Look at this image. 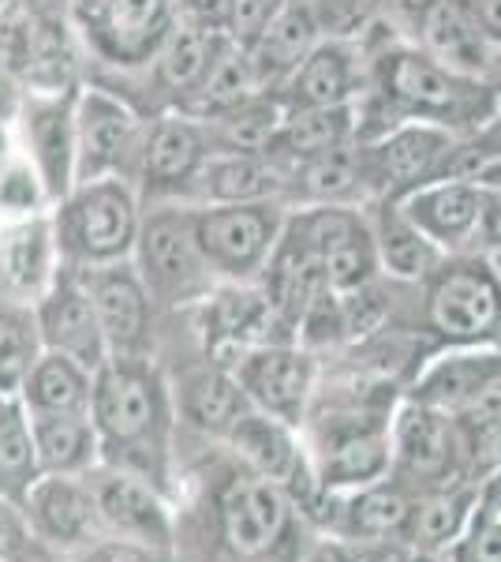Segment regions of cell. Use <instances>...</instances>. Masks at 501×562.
I'll list each match as a JSON object with an SVG mask.
<instances>
[{
  "label": "cell",
  "instance_id": "obj_1",
  "mask_svg": "<svg viewBox=\"0 0 501 562\" xmlns=\"http://www.w3.org/2000/svg\"><path fill=\"white\" fill-rule=\"evenodd\" d=\"M367 49V45H363ZM405 121L471 135L490 121V83L457 76L419 42H382L367 49V90L355 102V143L386 135Z\"/></svg>",
  "mask_w": 501,
  "mask_h": 562
},
{
  "label": "cell",
  "instance_id": "obj_2",
  "mask_svg": "<svg viewBox=\"0 0 501 562\" xmlns=\"http://www.w3.org/2000/svg\"><path fill=\"white\" fill-rule=\"evenodd\" d=\"M90 424L102 461L161 484L172 431V397L150 360L109 357L90 383Z\"/></svg>",
  "mask_w": 501,
  "mask_h": 562
},
{
  "label": "cell",
  "instance_id": "obj_3",
  "mask_svg": "<svg viewBox=\"0 0 501 562\" xmlns=\"http://www.w3.org/2000/svg\"><path fill=\"white\" fill-rule=\"evenodd\" d=\"M143 222V199L127 180H87L49 206L60 267L94 270L127 262Z\"/></svg>",
  "mask_w": 501,
  "mask_h": 562
},
{
  "label": "cell",
  "instance_id": "obj_4",
  "mask_svg": "<svg viewBox=\"0 0 501 562\" xmlns=\"http://www.w3.org/2000/svg\"><path fill=\"white\" fill-rule=\"evenodd\" d=\"M132 267L139 270L153 307H184L217 289L209 262L195 240V203H143Z\"/></svg>",
  "mask_w": 501,
  "mask_h": 562
},
{
  "label": "cell",
  "instance_id": "obj_5",
  "mask_svg": "<svg viewBox=\"0 0 501 562\" xmlns=\"http://www.w3.org/2000/svg\"><path fill=\"white\" fill-rule=\"evenodd\" d=\"M426 289V326L449 346H501V278L487 256L453 251L431 278Z\"/></svg>",
  "mask_w": 501,
  "mask_h": 562
},
{
  "label": "cell",
  "instance_id": "obj_6",
  "mask_svg": "<svg viewBox=\"0 0 501 562\" xmlns=\"http://www.w3.org/2000/svg\"><path fill=\"white\" fill-rule=\"evenodd\" d=\"M177 23L172 0H76L71 26L83 45V57L109 76L150 68L161 42Z\"/></svg>",
  "mask_w": 501,
  "mask_h": 562
},
{
  "label": "cell",
  "instance_id": "obj_7",
  "mask_svg": "<svg viewBox=\"0 0 501 562\" xmlns=\"http://www.w3.org/2000/svg\"><path fill=\"white\" fill-rule=\"evenodd\" d=\"M288 222V206L281 199L262 203H209L195 206V240L214 278L232 285L262 278Z\"/></svg>",
  "mask_w": 501,
  "mask_h": 562
},
{
  "label": "cell",
  "instance_id": "obj_8",
  "mask_svg": "<svg viewBox=\"0 0 501 562\" xmlns=\"http://www.w3.org/2000/svg\"><path fill=\"white\" fill-rule=\"evenodd\" d=\"M147 116L113 90L87 83L76 94V184L127 180L135 188Z\"/></svg>",
  "mask_w": 501,
  "mask_h": 562
},
{
  "label": "cell",
  "instance_id": "obj_9",
  "mask_svg": "<svg viewBox=\"0 0 501 562\" xmlns=\"http://www.w3.org/2000/svg\"><path fill=\"white\" fill-rule=\"evenodd\" d=\"M460 135L439 128V124L405 121L389 128L378 139L360 143L363 180H367V203L371 199H394L400 203L415 188L445 180L453 169Z\"/></svg>",
  "mask_w": 501,
  "mask_h": 562
},
{
  "label": "cell",
  "instance_id": "obj_10",
  "mask_svg": "<svg viewBox=\"0 0 501 562\" xmlns=\"http://www.w3.org/2000/svg\"><path fill=\"white\" fill-rule=\"evenodd\" d=\"M288 225L315 251L333 293H355L378 281V248L363 206H299L288 211Z\"/></svg>",
  "mask_w": 501,
  "mask_h": 562
},
{
  "label": "cell",
  "instance_id": "obj_11",
  "mask_svg": "<svg viewBox=\"0 0 501 562\" xmlns=\"http://www.w3.org/2000/svg\"><path fill=\"white\" fill-rule=\"evenodd\" d=\"M83 87V83H79ZM79 87L57 94L26 90L12 124L20 128V154L45 184L49 203H57L76 188V94Z\"/></svg>",
  "mask_w": 501,
  "mask_h": 562
},
{
  "label": "cell",
  "instance_id": "obj_12",
  "mask_svg": "<svg viewBox=\"0 0 501 562\" xmlns=\"http://www.w3.org/2000/svg\"><path fill=\"white\" fill-rule=\"evenodd\" d=\"M206 158L209 139L195 116H184L177 109L147 116L139 169H135V192H139L143 203H169V199L187 203V192Z\"/></svg>",
  "mask_w": 501,
  "mask_h": 562
},
{
  "label": "cell",
  "instance_id": "obj_13",
  "mask_svg": "<svg viewBox=\"0 0 501 562\" xmlns=\"http://www.w3.org/2000/svg\"><path fill=\"white\" fill-rule=\"evenodd\" d=\"M90 301H94L98 323H102L109 357H135L150 360L153 346V301L143 285L139 270L127 262L113 267L79 270Z\"/></svg>",
  "mask_w": 501,
  "mask_h": 562
},
{
  "label": "cell",
  "instance_id": "obj_14",
  "mask_svg": "<svg viewBox=\"0 0 501 562\" xmlns=\"http://www.w3.org/2000/svg\"><path fill=\"white\" fill-rule=\"evenodd\" d=\"M232 375L240 379L251 409L273 416V420L296 428L307 413L315 390V360L307 349L266 341L243 352L232 364Z\"/></svg>",
  "mask_w": 501,
  "mask_h": 562
},
{
  "label": "cell",
  "instance_id": "obj_15",
  "mask_svg": "<svg viewBox=\"0 0 501 562\" xmlns=\"http://www.w3.org/2000/svg\"><path fill=\"white\" fill-rule=\"evenodd\" d=\"M34 319H38L45 352H60L87 371H98L109 360L102 323H98L94 301H90L79 270L60 267L53 285L34 301Z\"/></svg>",
  "mask_w": 501,
  "mask_h": 562
},
{
  "label": "cell",
  "instance_id": "obj_16",
  "mask_svg": "<svg viewBox=\"0 0 501 562\" xmlns=\"http://www.w3.org/2000/svg\"><path fill=\"white\" fill-rule=\"evenodd\" d=\"M363 90H367V49H363V42L326 34L273 98L288 113V109L355 105Z\"/></svg>",
  "mask_w": 501,
  "mask_h": 562
},
{
  "label": "cell",
  "instance_id": "obj_17",
  "mask_svg": "<svg viewBox=\"0 0 501 562\" xmlns=\"http://www.w3.org/2000/svg\"><path fill=\"white\" fill-rule=\"evenodd\" d=\"M293 525V495L273 480L236 476L221 498V529L240 559H262L285 540Z\"/></svg>",
  "mask_w": 501,
  "mask_h": 562
},
{
  "label": "cell",
  "instance_id": "obj_18",
  "mask_svg": "<svg viewBox=\"0 0 501 562\" xmlns=\"http://www.w3.org/2000/svg\"><path fill=\"white\" fill-rule=\"evenodd\" d=\"M482 203H487V188L476 177H445L400 199V211L426 240L439 244L445 256H453V251H468L476 244Z\"/></svg>",
  "mask_w": 501,
  "mask_h": 562
},
{
  "label": "cell",
  "instance_id": "obj_19",
  "mask_svg": "<svg viewBox=\"0 0 501 562\" xmlns=\"http://www.w3.org/2000/svg\"><path fill=\"white\" fill-rule=\"evenodd\" d=\"M457 428L449 413L419 402H408L397 413L394 435H389V465H397L400 480L442 484L457 469Z\"/></svg>",
  "mask_w": 501,
  "mask_h": 562
},
{
  "label": "cell",
  "instance_id": "obj_20",
  "mask_svg": "<svg viewBox=\"0 0 501 562\" xmlns=\"http://www.w3.org/2000/svg\"><path fill=\"white\" fill-rule=\"evenodd\" d=\"M60 274L49 214L15 217L0 225V301L31 304Z\"/></svg>",
  "mask_w": 501,
  "mask_h": 562
},
{
  "label": "cell",
  "instance_id": "obj_21",
  "mask_svg": "<svg viewBox=\"0 0 501 562\" xmlns=\"http://www.w3.org/2000/svg\"><path fill=\"white\" fill-rule=\"evenodd\" d=\"M87 476L105 529L121 532V537L143 543V548H169L172 540L169 514L147 480L113 465H105L102 473L90 469Z\"/></svg>",
  "mask_w": 501,
  "mask_h": 562
},
{
  "label": "cell",
  "instance_id": "obj_22",
  "mask_svg": "<svg viewBox=\"0 0 501 562\" xmlns=\"http://www.w3.org/2000/svg\"><path fill=\"white\" fill-rule=\"evenodd\" d=\"M498 386H501V349L460 346L457 352L439 357L423 375L415 379L408 402L460 416L464 409H471V405L482 402V397Z\"/></svg>",
  "mask_w": 501,
  "mask_h": 562
},
{
  "label": "cell",
  "instance_id": "obj_23",
  "mask_svg": "<svg viewBox=\"0 0 501 562\" xmlns=\"http://www.w3.org/2000/svg\"><path fill=\"white\" fill-rule=\"evenodd\" d=\"M20 506L31 532L49 548H76L102 529L90 484H79V476H38Z\"/></svg>",
  "mask_w": 501,
  "mask_h": 562
},
{
  "label": "cell",
  "instance_id": "obj_24",
  "mask_svg": "<svg viewBox=\"0 0 501 562\" xmlns=\"http://www.w3.org/2000/svg\"><path fill=\"white\" fill-rule=\"evenodd\" d=\"M419 45L457 76L490 83L501 71V49L482 38L457 0H426L419 12Z\"/></svg>",
  "mask_w": 501,
  "mask_h": 562
},
{
  "label": "cell",
  "instance_id": "obj_25",
  "mask_svg": "<svg viewBox=\"0 0 501 562\" xmlns=\"http://www.w3.org/2000/svg\"><path fill=\"white\" fill-rule=\"evenodd\" d=\"M322 42V26L311 8V0H288L273 20L262 26V34L248 42L254 76L266 94H277L293 71L304 65V57Z\"/></svg>",
  "mask_w": 501,
  "mask_h": 562
},
{
  "label": "cell",
  "instance_id": "obj_26",
  "mask_svg": "<svg viewBox=\"0 0 501 562\" xmlns=\"http://www.w3.org/2000/svg\"><path fill=\"white\" fill-rule=\"evenodd\" d=\"M262 199H281L285 203V173L273 166L266 154H232V150L209 154L187 192V203L195 206L262 203Z\"/></svg>",
  "mask_w": 501,
  "mask_h": 562
},
{
  "label": "cell",
  "instance_id": "obj_27",
  "mask_svg": "<svg viewBox=\"0 0 501 562\" xmlns=\"http://www.w3.org/2000/svg\"><path fill=\"white\" fill-rule=\"evenodd\" d=\"M349 143H355V105L288 109L262 154L281 173H288L299 161H311L318 154L349 147Z\"/></svg>",
  "mask_w": 501,
  "mask_h": 562
},
{
  "label": "cell",
  "instance_id": "obj_28",
  "mask_svg": "<svg viewBox=\"0 0 501 562\" xmlns=\"http://www.w3.org/2000/svg\"><path fill=\"white\" fill-rule=\"evenodd\" d=\"M371 237L378 248V267L397 281H426L431 270L445 259L439 244H431L423 233L408 222V214L400 211L394 199H371L367 206Z\"/></svg>",
  "mask_w": 501,
  "mask_h": 562
},
{
  "label": "cell",
  "instance_id": "obj_29",
  "mask_svg": "<svg viewBox=\"0 0 501 562\" xmlns=\"http://www.w3.org/2000/svg\"><path fill=\"white\" fill-rule=\"evenodd\" d=\"M254 94H266V90L259 87V76H254L248 45H240L236 38H225L221 49H217V57H214V65L206 68L203 83H198L184 102H180L177 113L195 116V121H214V116L251 102Z\"/></svg>",
  "mask_w": 501,
  "mask_h": 562
},
{
  "label": "cell",
  "instance_id": "obj_30",
  "mask_svg": "<svg viewBox=\"0 0 501 562\" xmlns=\"http://www.w3.org/2000/svg\"><path fill=\"white\" fill-rule=\"evenodd\" d=\"M225 439L232 442L236 454L248 461L251 473L273 480V484H281L285 492L293 487V480L304 473V458H299L293 428L273 420L266 413L248 409Z\"/></svg>",
  "mask_w": 501,
  "mask_h": 562
},
{
  "label": "cell",
  "instance_id": "obj_31",
  "mask_svg": "<svg viewBox=\"0 0 501 562\" xmlns=\"http://www.w3.org/2000/svg\"><path fill=\"white\" fill-rule=\"evenodd\" d=\"M389 473V431L352 428L330 431V442L318 461V484L322 487H367Z\"/></svg>",
  "mask_w": 501,
  "mask_h": 562
},
{
  "label": "cell",
  "instance_id": "obj_32",
  "mask_svg": "<svg viewBox=\"0 0 501 562\" xmlns=\"http://www.w3.org/2000/svg\"><path fill=\"white\" fill-rule=\"evenodd\" d=\"M31 435L42 476H87L102 458L90 416H31Z\"/></svg>",
  "mask_w": 501,
  "mask_h": 562
},
{
  "label": "cell",
  "instance_id": "obj_33",
  "mask_svg": "<svg viewBox=\"0 0 501 562\" xmlns=\"http://www.w3.org/2000/svg\"><path fill=\"white\" fill-rule=\"evenodd\" d=\"M248 409L251 402L243 394L240 379L221 364L191 371L180 383V413H184L191 428L206 435H229Z\"/></svg>",
  "mask_w": 501,
  "mask_h": 562
},
{
  "label": "cell",
  "instance_id": "obj_34",
  "mask_svg": "<svg viewBox=\"0 0 501 562\" xmlns=\"http://www.w3.org/2000/svg\"><path fill=\"white\" fill-rule=\"evenodd\" d=\"M90 383L94 371L60 352H42L20 397L31 416H90Z\"/></svg>",
  "mask_w": 501,
  "mask_h": 562
},
{
  "label": "cell",
  "instance_id": "obj_35",
  "mask_svg": "<svg viewBox=\"0 0 501 562\" xmlns=\"http://www.w3.org/2000/svg\"><path fill=\"white\" fill-rule=\"evenodd\" d=\"M38 476L31 413L20 394H0V495L23 503V495Z\"/></svg>",
  "mask_w": 501,
  "mask_h": 562
},
{
  "label": "cell",
  "instance_id": "obj_36",
  "mask_svg": "<svg viewBox=\"0 0 501 562\" xmlns=\"http://www.w3.org/2000/svg\"><path fill=\"white\" fill-rule=\"evenodd\" d=\"M42 352L34 307L0 301V394H20Z\"/></svg>",
  "mask_w": 501,
  "mask_h": 562
},
{
  "label": "cell",
  "instance_id": "obj_37",
  "mask_svg": "<svg viewBox=\"0 0 501 562\" xmlns=\"http://www.w3.org/2000/svg\"><path fill=\"white\" fill-rule=\"evenodd\" d=\"M349 532L355 540H386L405 537L408 518H412V503L405 498L400 487L389 484H367L344 510Z\"/></svg>",
  "mask_w": 501,
  "mask_h": 562
},
{
  "label": "cell",
  "instance_id": "obj_38",
  "mask_svg": "<svg viewBox=\"0 0 501 562\" xmlns=\"http://www.w3.org/2000/svg\"><path fill=\"white\" fill-rule=\"evenodd\" d=\"M471 503H476V492H471V487L426 498L423 506H412V518H408L405 537L412 540L419 551H434V548H442V543L457 540L471 518Z\"/></svg>",
  "mask_w": 501,
  "mask_h": 562
},
{
  "label": "cell",
  "instance_id": "obj_39",
  "mask_svg": "<svg viewBox=\"0 0 501 562\" xmlns=\"http://www.w3.org/2000/svg\"><path fill=\"white\" fill-rule=\"evenodd\" d=\"M49 206L53 203H49V195H45V184L23 154L0 158V217H4V222L45 214Z\"/></svg>",
  "mask_w": 501,
  "mask_h": 562
},
{
  "label": "cell",
  "instance_id": "obj_40",
  "mask_svg": "<svg viewBox=\"0 0 501 562\" xmlns=\"http://www.w3.org/2000/svg\"><path fill=\"white\" fill-rule=\"evenodd\" d=\"M457 562H501V506L494 495L482 498V506L464 525L457 537Z\"/></svg>",
  "mask_w": 501,
  "mask_h": 562
},
{
  "label": "cell",
  "instance_id": "obj_41",
  "mask_svg": "<svg viewBox=\"0 0 501 562\" xmlns=\"http://www.w3.org/2000/svg\"><path fill=\"white\" fill-rule=\"evenodd\" d=\"M177 4V20L206 31L214 38H232L236 15H240V0H172Z\"/></svg>",
  "mask_w": 501,
  "mask_h": 562
},
{
  "label": "cell",
  "instance_id": "obj_42",
  "mask_svg": "<svg viewBox=\"0 0 501 562\" xmlns=\"http://www.w3.org/2000/svg\"><path fill=\"white\" fill-rule=\"evenodd\" d=\"M31 540H34V532H31V521H26L23 506L0 495V562H12Z\"/></svg>",
  "mask_w": 501,
  "mask_h": 562
},
{
  "label": "cell",
  "instance_id": "obj_43",
  "mask_svg": "<svg viewBox=\"0 0 501 562\" xmlns=\"http://www.w3.org/2000/svg\"><path fill=\"white\" fill-rule=\"evenodd\" d=\"M285 4H288V0H240V15H236V34H232V38L240 45L254 42L262 34V26H266Z\"/></svg>",
  "mask_w": 501,
  "mask_h": 562
},
{
  "label": "cell",
  "instance_id": "obj_44",
  "mask_svg": "<svg viewBox=\"0 0 501 562\" xmlns=\"http://www.w3.org/2000/svg\"><path fill=\"white\" fill-rule=\"evenodd\" d=\"M476 244L487 259H501V192L487 188V203H482V222Z\"/></svg>",
  "mask_w": 501,
  "mask_h": 562
},
{
  "label": "cell",
  "instance_id": "obj_45",
  "mask_svg": "<svg viewBox=\"0 0 501 562\" xmlns=\"http://www.w3.org/2000/svg\"><path fill=\"white\" fill-rule=\"evenodd\" d=\"M457 4L464 8V15L476 23V31L482 38L501 49V0H457Z\"/></svg>",
  "mask_w": 501,
  "mask_h": 562
},
{
  "label": "cell",
  "instance_id": "obj_46",
  "mask_svg": "<svg viewBox=\"0 0 501 562\" xmlns=\"http://www.w3.org/2000/svg\"><path fill=\"white\" fill-rule=\"evenodd\" d=\"M23 83L15 79V71L8 68V60L0 57V124H12V116H15V109H20L23 102Z\"/></svg>",
  "mask_w": 501,
  "mask_h": 562
},
{
  "label": "cell",
  "instance_id": "obj_47",
  "mask_svg": "<svg viewBox=\"0 0 501 562\" xmlns=\"http://www.w3.org/2000/svg\"><path fill=\"white\" fill-rule=\"evenodd\" d=\"M12 562H60L57 555H53V548L45 540H38L34 537L31 543H26V548L20 551V555H15Z\"/></svg>",
  "mask_w": 501,
  "mask_h": 562
},
{
  "label": "cell",
  "instance_id": "obj_48",
  "mask_svg": "<svg viewBox=\"0 0 501 562\" xmlns=\"http://www.w3.org/2000/svg\"><path fill=\"white\" fill-rule=\"evenodd\" d=\"M333 562H408V559L394 555V551H352V555H341Z\"/></svg>",
  "mask_w": 501,
  "mask_h": 562
},
{
  "label": "cell",
  "instance_id": "obj_49",
  "mask_svg": "<svg viewBox=\"0 0 501 562\" xmlns=\"http://www.w3.org/2000/svg\"><path fill=\"white\" fill-rule=\"evenodd\" d=\"M408 562H439V559H434L431 551H419V555H415V559H408Z\"/></svg>",
  "mask_w": 501,
  "mask_h": 562
},
{
  "label": "cell",
  "instance_id": "obj_50",
  "mask_svg": "<svg viewBox=\"0 0 501 562\" xmlns=\"http://www.w3.org/2000/svg\"><path fill=\"white\" fill-rule=\"evenodd\" d=\"M490 262H494V267H498V278H501V259H490Z\"/></svg>",
  "mask_w": 501,
  "mask_h": 562
}]
</instances>
